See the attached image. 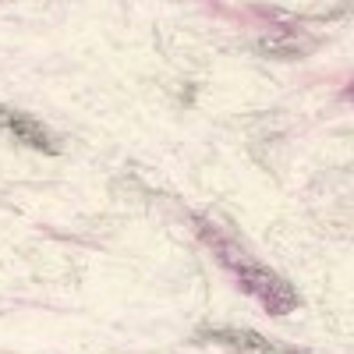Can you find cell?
Masks as SVG:
<instances>
[{"instance_id": "3", "label": "cell", "mask_w": 354, "mask_h": 354, "mask_svg": "<svg viewBox=\"0 0 354 354\" xmlns=\"http://www.w3.org/2000/svg\"><path fill=\"white\" fill-rule=\"evenodd\" d=\"M198 340H205V344H220V347L241 351V354H305V351H290V347H283V344L266 340L262 333L234 330V326H223V330H202Z\"/></svg>"}, {"instance_id": "2", "label": "cell", "mask_w": 354, "mask_h": 354, "mask_svg": "<svg viewBox=\"0 0 354 354\" xmlns=\"http://www.w3.org/2000/svg\"><path fill=\"white\" fill-rule=\"evenodd\" d=\"M0 124L8 128V135L15 142H21L25 149H36V153H46V156H57L61 153V142L50 135V128L36 117H28L21 110H11V106H0Z\"/></svg>"}, {"instance_id": "1", "label": "cell", "mask_w": 354, "mask_h": 354, "mask_svg": "<svg viewBox=\"0 0 354 354\" xmlns=\"http://www.w3.org/2000/svg\"><path fill=\"white\" fill-rule=\"evenodd\" d=\"M230 270L238 273L241 287H245L248 294H255V298H259L266 308H270V312L283 315V312H290V308H298V294H294V287H290L287 280H280L273 270H266L262 262L234 259Z\"/></svg>"}]
</instances>
